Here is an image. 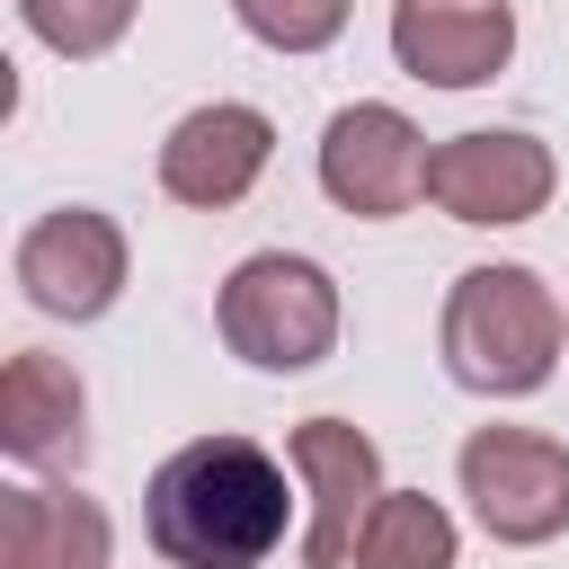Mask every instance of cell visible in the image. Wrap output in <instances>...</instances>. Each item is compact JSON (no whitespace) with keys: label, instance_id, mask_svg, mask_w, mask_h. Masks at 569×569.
Segmentation results:
<instances>
[{"label":"cell","instance_id":"5","mask_svg":"<svg viewBox=\"0 0 569 569\" xmlns=\"http://www.w3.org/2000/svg\"><path fill=\"white\" fill-rule=\"evenodd\" d=\"M560 169H551V142L516 133V124H480V133H453L427 151V196L453 213V222H480V231H507V222H533L551 204Z\"/></svg>","mask_w":569,"mask_h":569},{"label":"cell","instance_id":"14","mask_svg":"<svg viewBox=\"0 0 569 569\" xmlns=\"http://www.w3.org/2000/svg\"><path fill=\"white\" fill-rule=\"evenodd\" d=\"M133 9H142V0H18L27 36H36L44 53H62V62H98V53H116L124 27H133Z\"/></svg>","mask_w":569,"mask_h":569},{"label":"cell","instance_id":"12","mask_svg":"<svg viewBox=\"0 0 569 569\" xmlns=\"http://www.w3.org/2000/svg\"><path fill=\"white\" fill-rule=\"evenodd\" d=\"M107 507L80 489H0V569H107Z\"/></svg>","mask_w":569,"mask_h":569},{"label":"cell","instance_id":"3","mask_svg":"<svg viewBox=\"0 0 569 569\" xmlns=\"http://www.w3.org/2000/svg\"><path fill=\"white\" fill-rule=\"evenodd\" d=\"M213 329L258 373H311L338 347V284H329V267H311L293 249H258L222 276Z\"/></svg>","mask_w":569,"mask_h":569},{"label":"cell","instance_id":"10","mask_svg":"<svg viewBox=\"0 0 569 569\" xmlns=\"http://www.w3.org/2000/svg\"><path fill=\"white\" fill-rule=\"evenodd\" d=\"M516 53V0H391V62L427 89H480Z\"/></svg>","mask_w":569,"mask_h":569},{"label":"cell","instance_id":"2","mask_svg":"<svg viewBox=\"0 0 569 569\" xmlns=\"http://www.w3.org/2000/svg\"><path fill=\"white\" fill-rule=\"evenodd\" d=\"M569 338V311L551 302V284L533 267H462L436 320V356L462 391L480 400H525L551 382Z\"/></svg>","mask_w":569,"mask_h":569},{"label":"cell","instance_id":"6","mask_svg":"<svg viewBox=\"0 0 569 569\" xmlns=\"http://www.w3.org/2000/svg\"><path fill=\"white\" fill-rule=\"evenodd\" d=\"M320 187H329V204H347L365 222H391V213H409L427 196V133L400 107L356 98L320 133Z\"/></svg>","mask_w":569,"mask_h":569},{"label":"cell","instance_id":"11","mask_svg":"<svg viewBox=\"0 0 569 569\" xmlns=\"http://www.w3.org/2000/svg\"><path fill=\"white\" fill-rule=\"evenodd\" d=\"M0 453L27 471H80L89 453V391L62 356L18 347L0 373Z\"/></svg>","mask_w":569,"mask_h":569},{"label":"cell","instance_id":"13","mask_svg":"<svg viewBox=\"0 0 569 569\" xmlns=\"http://www.w3.org/2000/svg\"><path fill=\"white\" fill-rule=\"evenodd\" d=\"M462 533L427 489H382V507L356 533V569H453Z\"/></svg>","mask_w":569,"mask_h":569},{"label":"cell","instance_id":"4","mask_svg":"<svg viewBox=\"0 0 569 569\" xmlns=\"http://www.w3.org/2000/svg\"><path fill=\"white\" fill-rule=\"evenodd\" d=\"M462 498L489 525V542H507V551L560 542L569 533V445L542 427H471Z\"/></svg>","mask_w":569,"mask_h":569},{"label":"cell","instance_id":"15","mask_svg":"<svg viewBox=\"0 0 569 569\" xmlns=\"http://www.w3.org/2000/svg\"><path fill=\"white\" fill-rule=\"evenodd\" d=\"M347 9H356V0H231V18H240L258 44H276V53H320V44H338V36H347Z\"/></svg>","mask_w":569,"mask_h":569},{"label":"cell","instance_id":"7","mask_svg":"<svg viewBox=\"0 0 569 569\" xmlns=\"http://www.w3.org/2000/svg\"><path fill=\"white\" fill-rule=\"evenodd\" d=\"M18 284L44 320H98L124 293V231L98 204H53L18 240Z\"/></svg>","mask_w":569,"mask_h":569},{"label":"cell","instance_id":"1","mask_svg":"<svg viewBox=\"0 0 569 569\" xmlns=\"http://www.w3.org/2000/svg\"><path fill=\"white\" fill-rule=\"evenodd\" d=\"M293 525L284 462L249 436H196L142 480V533L169 569H258Z\"/></svg>","mask_w":569,"mask_h":569},{"label":"cell","instance_id":"8","mask_svg":"<svg viewBox=\"0 0 569 569\" xmlns=\"http://www.w3.org/2000/svg\"><path fill=\"white\" fill-rule=\"evenodd\" d=\"M284 453H293V471H302V489H311L302 560H311V569L356 560V533H365V516L382 507V453H373V436L347 427V418H302V427L284 436Z\"/></svg>","mask_w":569,"mask_h":569},{"label":"cell","instance_id":"9","mask_svg":"<svg viewBox=\"0 0 569 569\" xmlns=\"http://www.w3.org/2000/svg\"><path fill=\"white\" fill-rule=\"evenodd\" d=\"M276 160V124L240 98H213V107H187L160 142V196L169 204H196V213H222L240 204Z\"/></svg>","mask_w":569,"mask_h":569}]
</instances>
